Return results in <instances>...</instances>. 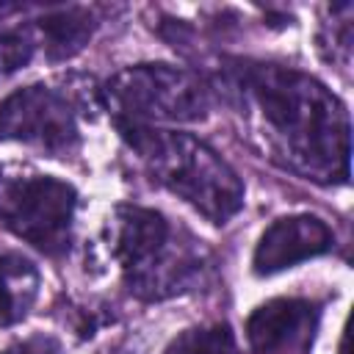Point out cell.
<instances>
[{
    "mask_svg": "<svg viewBox=\"0 0 354 354\" xmlns=\"http://www.w3.org/2000/svg\"><path fill=\"white\" fill-rule=\"evenodd\" d=\"M138 152L149 177L188 202L213 224H227L243 207V183L235 169L191 133L147 124H116Z\"/></svg>",
    "mask_w": 354,
    "mask_h": 354,
    "instance_id": "cell-3",
    "label": "cell"
},
{
    "mask_svg": "<svg viewBox=\"0 0 354 354\" xmlns=\"http://www.w3.org/2000/svg\"><path fill=\"white\" fill-rule=\"evenodd\" d=\"M39 296V268L22 254H0V326L19 324Z\"/></svg>",
    "mask_w": 354,
    "mask_h": 354,
    "instance_id": "cell-9",
    "label": "cell"
},
{
    "mask_svg": "<svg viewBox=\"0 0 354 354\" xmlns=\"http://www.w3.org/2000/svg\"><path fill=\"white\" fill-rule=\"evenodd\" d=\"M332 243H335V232L318 216H310V213L285 216V218H277L260 235V241L254 246L252 266H254V274L268 277V274L285 271L301 260L329 252Z\"/></svg>",
    "mask_w": 354,
    "mask_h": 354,
    "instance_id": "cell-7",
    "label": "cell"
},
{
    "mask_svg": "<svg viewBox=\"0 0 354 354\" xmlns=\"http://www.w3.org/2000/svg\"><path fill=\"white\" fill-rule=\"evenodd\" d=\"M33 58V39L25 30H0V77L22 69Z\"/></svg>",
    "mask_w": 354,
    "mask_h": 354,
    "instance_id": "cell-12",
    "label": "cell"
},
{
    "mask_svg": "<svg viewBox=\"0 0 354 354\" xmlns=\"http://www.w3.org/2000/svg\"><path fill=\"white\" fill-rule=\"evenodd\" d=\"M315 307L304 299H271L246 321V337L257 354H271L313 337Z\"/></svg>",
    "mask_w": 354,
    "mask_h": 354,
    "instance_id": "cell-8",
    "label": "cell"
},
{
    "mask_svg": "<svg viewBox=\"0 0 354 354\" xmlns=\"http://www.w3.org/2000/svg\"><path fill=\"white\" fill-rule=\"evenodd\" d=\"M166 354H235V340L227 324H213L183 332L166 348Z\"/></svg>",
    "mask_w": 354,
    "mask_h": 354,
    "instance_id": "cell-11",
    "label": "cell"
},
{
    "mask_svg": "<svg viewBox=\"0 0 354 354\" xmlns=\"http://www.w3.org/2000/svg\"><path fill=\"white\" fill-rule=\"evenodd\" d=\"M111 254L119 260L130 293L147 301L194 290L210 274V252L149 207L122 205L111 221Z\"/></svg>",
    "mask_w": 354,
    "mask_h": 354,
    "instance_id": "cell-2",
    "label": "cell"
},
{
    "mask_svg": "<svg viewBox=\"0 0 354 354\" xmlns=\"http://www.w3.org/2000/svg\"><path fill=\"white\" fill-rule=\"evenodd\" d=\"M0 354H58V346L50 337H28V340H19L3 348Z\"/></svg>",
    "mask_w": 354,
    "mask_h": 354,
    "instance_id": "cell-13",
    "label": "cell"
},
{
    "mask_svg": "<svg viewBox=\"0 0 354 354\" xmlns=\"http://www.w3.org/2000/svg\"><path fill=\"white\" fill-rule=\"evenodd\" d=\"M230 86L285 169L315 183L348 180V113L324 83L290 66L235 61Z\"/></svg>",
    "mask_w": 354,
    "mask_h": 354,
    "instance_id": "cell-1",
    "label": "cell"
},
{
    "mask_svg": "<svg viewBox=\"0 0 354 354\" xmlns=\"http://www.w3.org/2000/svg\"><path fill=\"white\" fill-rule=\"evenodd\" d=\"M77 191L55 177H17L0 188L3 224L33 249L58 257L72 243Z\"/></svg>",
    "mask_w": 354,
    "mask_h": 354,
    "instance_id": "cell-5",
    "label": "cell"
},
{
    "mask_svg": "<svg viewBox=\"0 0 354 354\" xmlns=\"http://www.w3.org/2000/svg\"><path fill=\"white\" fill-rule=\"evenodd\" d=\"M0 138L66 155L80 144V130L69 102L47 86L14 91L0 105Z\"/></svg>",
    "mask_w": 354,
    "mask_h": 354,
    "instance_id": "cell-6",
    "label": "cell"
},
{
    "mask_svg": "<svg viewBox=\"0 0 354 354\" xmlns=\"http://www.w3.org/2000/svg\"><path fill=\"white\" fill-rule=\"evenodd\" d=\"M94 17L86 8H58L44 14L36 28L44 39L50 58H69L75 55L94 33Z\"/></svg>",
    "mask_w": 354,
    "mask_h": 354,
    "instance_id": "cell-10",
    "label": "cell"
},
{
    "mask_svg": "<svg viewBox=\"0 0 354 354\" xmlns=\"http://www.w3.org/2000/svg\"><path fill=\"white\" fill-rule=\"evenodd\" d=\"M102 94L116 124L196 122L210 108V91L202 77L169 64L127 66L105 83Z\"/></svg>",
    "mask_w": 354,
    "mask_h": 354,
    "instance_id": "cell-4",
    "label": "cell"
}]
</instances>
